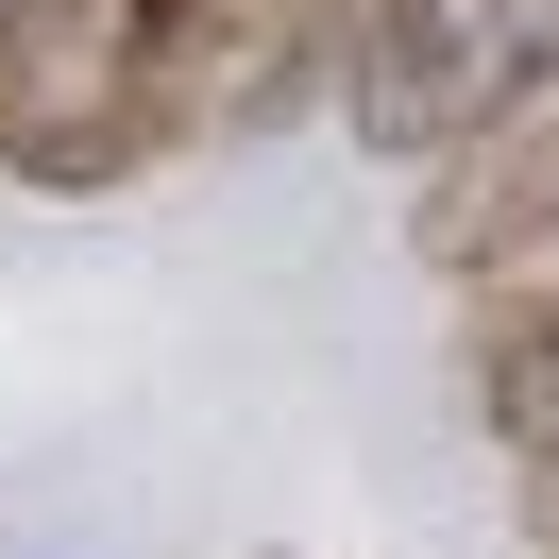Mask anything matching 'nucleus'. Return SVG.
I'll use <instances>...</instances> for the list:
<instances>
[{
	"label": "nucleus",
	"mask_w": 559,
	"mask_h": 559,
	"mask_svg": "<svg viewBox=\"0 0 559 559\" xmlns=\"http://www.w3.org/2000/svg\"><path fill=\"white\" fill-rule=\"evenodd\" d=\"M525 103H559V0H356V51H340L356 153L441 170Z\"/></svg>",
	"instance_id": "1"
},
{
	"label": "nucleus",
	"mask_w": 559,
	"mask_h": 559,
	"mask_svg": "<svg viewBox=\"0 0 559 559\" xmlns=\"http://www.w3.org/2000/svg\"><path fill=\"white\" fill-rule=\"evenodd\" d=\"M153 17L170 0H0V170L85 204L153 170Z\"/></svg>",
	"instance_id": "2"
},
{
	"label": "nucleus",
	"mask_w": 559,
	"mask_h": 559,
	"mask_svg": "<svg viewBox=\"0 0 559 559\" xmlns=\"http://www.w3.org/2000/svg\"><path fill=\"white\" fill-rule=\"evenodd\" d=\"M340 51H356V0H170L153 17V153L306 119L340 85Z\"/></svg>",
	"instance_id": "3"
},
{
	"label": "nucleus",
	"mask_w": 559,
	"mask_h": 559,
	"mask_svg": "<svg viewBox=\"0 0 559 559\" xmlns=\"http://www.w3.org/2000/svg\"><path fill=\"white\" fill-rule=\"evenodd\" d=\"M424 272L491 288V322L559 306V103H525V119H491L475 153H441V187H424Z\"/></svg>",
	"instance_id": "4"
},
{
	"label": "nucleus",
	"mask_w": 559,
	"mask_h": 559,
	"mask_svg": "<svg viewBox=\"0 0 559 559\" xmlns=\"http://www.w3.org/2000/svg\"><path fill=\"white\" fill-rule=\"evenodd\" d=\"M475 407L509 424L525 457H559V306H509V322H491V356H475Z\"/></svg>",
	"instance_id": "5"
},
{
	"label": "nucleus",
	"mask_w": 559,
	"mask_h": 559,
	"mask_svg": "<svg viewBox=\"0 0 559 559\" xmlns=\"http://www.w3.org/2000/svg\"><path fill=\"white\" fill-rule=\"evenodd\" d=\"M525 525H543V543H559V457H525Z\"/></svg>",
	"instance_id": "6"
},
{
	"label": "nucleus",
	"mask_w": 559,
	"mask_h": 559,
	"mask_svg": "<svg viewBox=\"0 0 559 559\" xmlns=\"http://www.w3.org/2000/svg\"><path fill=\"white\" fill-rule=\"evenodd\" d=\"M254 559H272V543H254Z\"/></svg>",
	"instance_id": "7"
}]
</instances>
